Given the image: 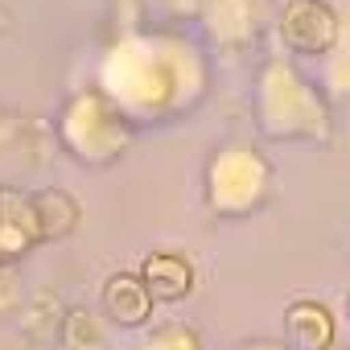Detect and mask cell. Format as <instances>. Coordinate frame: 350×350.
<instances>
[{
    "label": "cell",
    "mask_w": 350,
    "mask_h": 350,
    "mask_svg": "<svg viewBox=\"0 0 350 350\" xmlns=\"http://www.w3.org/2000/svg\"><path fill=\"white\" fill-rule=\"evenodd\" d=\"M280 38L293 54L317 58L338 42V17L325 0H293L280 21Z\"/></svg>",
    "instance_id": "cell-1"
},
{
    "label": "cell",
    "mask_w": 350,
    "mask_h": 350,
    "mask_svg": "<svg viewBox=\"0 0 350 350\" xmlns=\"http://www.w3.org/2000/svg\"><path fill=\"white\" fill-rule=\"evenodd\" d=\"M140 284L152 305H178L194 293V264L182 252H152L140 264Z\"/></svg>",
    "instance_id": "cell-2"
},
{
    "label": "cell",
    "mask_w": 350,
    "mask_h": 350,
    "mask_svg": "<svg viewBox=\"0 0 350 350\" xmlns=\"http://www.w3.org/2000/svg\"><path fill=\"white\" fill-rule=\"evenodd\" d=\"M284 338L293 350H334L338 342V321L321 301H293L284 309Z\"/></svg>",
    "instance_id": "cell-3"
},
{
    "label": "cell",
    "mask_w": 350,
    "mask_h": 350,
    "mask_svg": "<svg viewBox=\"0 0 350 350\" xmlns=\"http://www.w3.org/2000/svg\"><path fill=\"white\" fill-rule=\"evenodd\" d=\"M99 309L107 313L111 325H124V329H136L152 317V301L140 284L136 272H111L103 280V293H99Z\"/></svg>",
    "instance_id": "cell-4"
},
{
    "label": "cell",
    "mask_w": 350,
    "mask_h": 350,
    "mask_svg": "<svg viewBox=\"0 0 350 350\" xmlns=\"http://www.w3.org/2000/svg\"><path fill=\"white\" fill-rule=\"evenodd\" d=\"M33 247H38V231L29 219V198L13 194V190H0V268L17 264Z\"/></svg>",
    "instance_id": "cell-5"
},
{
    "label": "cell",
    "mask_w": 350,
    "mask_h": 350,
    "mask_svg": "<svg viewBox=\"0 0 350 350\" xmlns=\"http://www.w3.org/2000/svg\"><path fill=\"white\" fill-rule=\"evenodd\" d=\"M29 219H33L38 243H58L79 231L83 211L66 190H42V194H29Z\"/></svg>",
    "instance_id": "cell-6"
},
{
    "label": "cell",
    "mask_w": 350,
    "mask_h": 350,
    "mask_svg": "<svg viewBox=\"0 0 350 350\" xmlns=\"http://www.w3.org/2000/svg\"><path fill=\"white\" fill-rule=\"evenodd\" d=\"M58 346H62V350H103L107 338H103L95 313H87V309H62V321H58Z\"/></svg>",
    "instance_id": "cell-7"
},
{
    "label": "cell",
    "mask_w": 350,
    "mask_h": 350,
    "mask_svg": "<svg viewBox=\"0 0 350 350\" xmlns=\"http://www.w3.org/2000/svg\"><path fill=\"white\" fill-rule=\"evenodd\" d=\"M140 350H202V338L190 325H161L140 342Z\"/></svg>",
    "instance_id": "cell-8"
}]
</instances>
